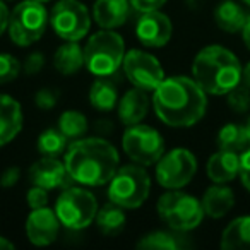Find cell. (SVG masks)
Returning <instances> with one entry per match:
<instances>
[{
	"instance_id": "cell-30",
	"label": "cell",
	"mask_w": 250,
	"mask_h": 250,
	"mask_svg": "<svg viewBox=\"0 0 250 250\" xmlns=\"http://www.w3.org/2000/svg\"><path fill=\"white\" fill-rule=\"evenodd\" d=\"M22 63L11 53H0V84L12 83L19 77Z\"/></svg>"
},
{
	"instance_id": "cell-27",
	"label": "cell",
	"mask_w": 250,
	"mask_h": 250,
	"mask_svg": "<svg viewBox=\"0 0 250 250\" xmlns=\"http://www.w3.org/2000/svg\"><path fill=\"white\" fill-rule=\"evenodd\" d=\"M218 147L223 151H233V153H243L250 144L247 127L240 124H226L218 132Z\"/></svg>"
},
{
	"instance_id": "cell-28",
	"label": "cell",
	"mask_w": 250,
	"mask_h": 250,
	"mask_svg": "<svg viewBox=\"0 0 250 250\" xmlns=\"http://www.w3.org/2000/svg\"><path fill=\"white\" fill-rule=\"evenodd\" d=\"M69 146V139L60 132V129H45L38 136L36 141V149L40 151L42 156H50V158H60L63 156V153L67 151Z\"/></svg>"
},
{
	"instance_id": "cell-44",
	"label": "cell",
	"mask_w": 250,
	"mask_h": 250,
	"mask_svg": "<svg viewBox=\"0 0 250 250\" xmlns=\"http://www.w3.org/2000/svg\"><path fill=\"white\" fill-rule=\"evenodd\" d=\"M243 2H245L247 5H250V0H243Z\"/></svg>"
},
{
	"instance_id": "cell-21",
	"label": "cell",
	"mask_w": 250,
	"mask_h": 250,
	"mask_svg": "<svg viewBox=\"0 0 250 250\" xmlns=\"http://www.w3.org/2000/svg\"><path fill=\"white\" fill-rule=\"evenodd\" d=\"M201 202L206 216L212 219H219L228 214L235 206V194L225 184H214L204 192Z\"/></svg>"
},
{
	"instance_id": "cell-5",
	"label": "cell",
	"mask_w": 250,
	"mask_h": 250,
	"mask_svg": "<svg viewBox=\"0 0 250 250\" xmlns=\"http://www.w3.org/2000/svg\"><path fill=\"white\" fill-rule=\"evenodd\" d=\"M151 192V177L143 165L118 167L108 182V199L124 209H137L146 202Z\"/></svg>"
},
{
	"instance_id": "cell-29",
	"label": "cell",
	"mask_w": 250,
	"mask_h": 250,
	"mask_svg": "<svg viewBox=\"0 0 250 250\" xmlns=\"http://www.w3.org/2000/svg\"><path fill=\"white\" fill-rule=\"evenodd\" d=\"M57 127H59L60 132L72 143V141H77L86 136L87 129H89V124H87V118L84 117L81 111L67 110L59 117Z\"/></svg>"
},
{
	"instance_id": "cell-17",
	"label": "cell",
	"mask_w": 250,
	"mask_h": 250,
	"mask_svg": "<svg viewBox=\"0 0 250 250\" xmlns=\"http://www.w3.org/2000/svg\"><path fill=\"white\" fill-rule=\"evenodd\" d=\"M130 11L129 0H96L91 14L101 29H117L127 22Z\"/></svg>"
},
{
	"instance_id": "cell-1",
	"label": "cell",
	"mask_w": 250,
	"mask_h": 250,
	"mask_svg": "<svg viewBox=\"0 0 250 250\" xmlns=\"http://www.w3.org/2000/svg\"><path fill=\"white\" fill-rule=\"evenodd\" d=\"M153 108L156 117L168 127H192L206 115L208 93L194 77L173 76L153 91Z\"/></svg>"
},
{
	"instance_id": "cell-26",
	"label": "cell",
	"mask_w": 250,
	"mask_h": 250,
	"mask_svg": "<svg viewBox=\"0 0 250 250\" xmlns=\"http://www.w3.org/2000/svg\"><path fill=\"white\" fill-rule=\"evenodd\" d=\"M96 226L100 231L106 236H117L125 226V212L124 208L117 206L115 202H108L101 209H98L96 214Z\"/></svg>"
},
{
	"instance_id": "cell-10",
	"label": "cell",
	"mask_w": 250,
	"mask_h": 250,
	"mask_svg": "<svg viewBox=\"0 0 250 250\" xmlns=\"http://www.w3.org/2000/svg\"><path fill=\"white\" fill-rule=\"evenodd\" d=\"M93 14L81 0H59L50 12V26L63 42H79L89 33Z\"/></svg>"
},
{
	"instance_id": "cell-6",
	"label": "cell",
	"mask_w": 250,
	"mask_h": 250,
	"mask_svg": "<svg viewBox=\"0 0 250 250\" xmlns=\"http://www.w3.org/2000/svg\"><path fill=\"white\" fill-rule=\"evenodd\" d=\"M158 216L168 228L177 231H192L202 223L204 208L202 202L197 201L194 195L180 192V188L168 190L158 199Z\"/></svg>"
},
{
	"instance_id": "cell-13",
	"label": "cell",
	"mask_w": 250,
	"mask_h": 250,
	"mask_svg": "<svg viewBox=\"0 0 250 250\" xmlns=\"http://www.w3.org/2000/svg\"><path fill=\"white\" fill-rule=\"evenodd\" d=\"M173 24L161 11L143 12L136 22V36L147 48H161L171 40Z\"/></svg>"
},
{
	"instance_id": "cell-32",
	"label": "cell",
	"mask_w": 250,
	"mask_h": 250,
	"mask_svg": "<svg viewBox=\"0 0 250 250\" xmlns=\"http://www.w3.org/2000/svg\"><path fill=\"white\" fill-rule=\"evenodd\" d=\"M57 101H59L57 89H40L35 94V104L40 110H52L57 106Z\"/></svg>"
},
{
	"instance_id": "cell-33",
	"label": "cell",
	"mask_w": 250,
	"mask_h": 250,
	"mask_svg": "<svg viewBox=\"0 0 250 250\" xmlns=\"http://www.w3.org/2000/svg\"><path fill=\"white\" fill-rule=\"evenodd\" d=\"M26 202H28V206L31 209L45 208V206H48V190L43 187H38V185H33L28 190Z\"/></svg>"
},
{
	"instance_id": "cell-36",
	"label": "cell",
	"mask_w": 250,
	"mask_h": 250,
	"mask_svg": "<svg viewBox=\"0 0 250 250\" xmlns=\"http://www.w3.org/2000/svg\"><path fill=\"white\" fill-rule=\"evenodd\" d=\"M240 180L243 187L250 192V149H245L243 154H240Z\"/></svg>"
},
{
	"instance_id": "cell-4",
	"label": "cell",
	"mask_w": 250,
	"mask_h": 250,
	"mask_svg": "<svg viewBox=\"0 0 250 250\" xmlns=\"http://www.w3.org/2000/svg\"><path fill=\"white\" fill-rule=\"evenodd\" d=\"M125 42L113 29H101L84 45V67L96 77H110L124 63Z\"/></svg>"
},
{
	"instance_id": "cell-31",
	"label": "cell",
	"mask_w": 250,
	"mask_h": 250,
	"mask_svg": "<svg viewBox=\"0 0 250 250\" xmlns=\"http://www.w3.org/2000/svg\"><path fill=\"white\" fill-rule=\"evenodd\" d=\"M228 106L236 113H247L250 110V89L245 84H238L228 94Z\"/></svg>"
},
{
	"instance_id": "cell-42",
	"label": "cell",
	"mask_w": 250,
	"mask_h": 250,
	"mask_svg": "<svg viewBox=\"0 0 250 250\" xmlns=\"http://www.w3.org/2000/svg\"><path fill=\"white\" fill-rule=\"evenodd\" d=\"M247 134H249V139H250V118H249V122H247Z\"/></svg>"
},
{
	"instance_id": "cell-14",
	"label": "cell",
	"mask_w": 250,
	"mask_h": 250,
	"mask_svg": "<svg viewBox=\"0 0 250 250\" xmlns=\"http://www.w3.org/2000/svg\"><path fill=\"white\" fill-rule=\"evenodd\" d=\"M29 182L33 185H38L46 190H55V188H67L74 185L76 182L69 175L65 168V163L59 158L42 156L38 161L31 165L29 168Z\"/></svg>"
},
{
	"instance_id": "cell-40",
	"label": "cell",
	"mask_w": 250,
	"mask_h": 250,
	"mask_svg": "<svg viewBox=\"0 0 250 250\" xmlns=\"http://www.w3.org/2000/svg\"><path fill=\"white\" fill-rule=\"evenodd\" d=\"M242 81H243V84H245V86L250 89V62L247 63L245 69H243V72H242Z\"/></svg>"
},
{
	"instance_id": "cell-35",
	"label": "cell",
	"mask_w": 250,
	"mask_h": 250,
	"mask_svg": "<svg viewBox=\"0 0 250 250\" xmlns=\"http://www.w3.org/2000/svg\"><path fill=\"white\" fill-rule=\"evenodd\" d=\"M129 2L134 11L141 12V14L149 11H160L167 4V0H129Z\"/></svg>"
},
{
	"instance_id": "cell-24",
	"label": "cell",
	"mask_w": 250,
	"mask_h": 250,
	"mask_svg": "<svg viewBox=\"0 0 250 250\" xmlns=\"http://www.w3.org/2000/svg\"><path fill=\"white\" fill-rule=\"evenodd\" d=\"M223 250H250V216L233 219L221 235Z\"/></svg>"
},
{
	"instance_id": "cell-43",
	"label": "cell",
	"mask_w": 250,
	"mask_h": 250,
	"mask_svg": "<svg viewBox=\"0 0 250 250\" xmlns=\"http://www.w3.org/2000/svg\"><path fill=\"white\" fill-rule=\"evenodd\" d=\"M38 2H42V4H48V2H52V0H38Z\"/></svg>"
},
{
	"instance_id": "cell-22",
	"label": "cell",
	"mask_w": 250,
	"mask_h": 250,
	"mask_svg": "<svg viewBox=\"0 0 250 250\" xmlns=\"http://www.w3.org/2000/svg\"><path fill=\"white\" fill-rule=\"evenodd\" d=\"M53 67L62 76H74L84 67V46L79 42H65L53 53Z\"/></svg>"
},
{
	"instance_id": "cell-8",
	"label": "cell",
	"mask_w": 250,
	"mask_h": 250,
	"mask_svg": "<svg viewBox=\"0 0 250 250\" xmlns=\"http://www.w3.org/2000/svg\"><path fill=\"white\" fill-rule=\"evenodd\" d=\"M98 209L96 197L89 190L76 185L63 188L55 202V212L60 225L72 231L87 228L96 219Z\"/></svg>"
},
{
	"instance_id": "cell-39",
	"label": "cell",
	"mask_w": 250,
	"mask_h": 250,
	"mask_svg": "<svg viewBox=\"0 0 250 250\" xmlns=\"http://www.w3.org/2000/svg\"><path fill=\"white\" fill-rule=\"evenodd\" d=\"M242 36H243V43H245L247 48L250 50V16H249L245 26H243V29H242Z\"/></svg>"
},
{
	"instance_id": "cell-9",
	"label": "cell",
	"mask_w": 250,
	"mask_h": 250,
	"mask_svg": "<svg viewBox=\"0 0 250 250\" xmlns=\"http://www.w3.org/2000/svg\"><path fill=\"white\" fill-rule=\"evenodd\" d=\"M122 147L134 163L149 167L156 165L165 154V137L160 134V130L149 125H129L122 137Z\"/></svg>"
},
{
	"instance_id": "cell-18",
	"label": "cell",
	"mask_w": 250,
	"mask_h": 250,
	"mask_svg": "<svg viewBox=\"0 0 250 250\" xmlns=\"http://www.w3.org/2000/svg\"><path fill=\"white\" fill-rule=\"evenodd\" d=\"M147 110H149V98H147V91L139 89V87H132L129 89L124 96L118 100L117 111L120 122L129 127V125H136L146 118Z\"/></svg>"
},
{
	"instance_id": "cell-34",
	"label": "cell",
	"mask_w": 250,
	"mask_h": 250,
	"mask_svg": "<svg viewBox=\"0 0 250 250\" xmlns=\"http://www.w3.org/2000/svg\"><path fill=\"white\" fill-rule=\"evenodd\" d=\"M43 67H45V55L42 52H33L22 62V72L26 76H36L38 72H42Z\"/></svg>"
},
{
	"instance_id": "cell-38",
	"label": "cell",
	"mask_w": 250,
	"mask_h": 250,
	"mask_svg": "<svg viewBox=\"0 0 250 250\" xmlns=\"http://www.w3.org/2000/svg\"><path fill=\"white\" fill-rule=\"evenodd\" d=\"M9 18H11V11H9L7 4H5V0H0V36L7 31Z\"/></svg>"
},
{
	"instance_id": "cell-15",
	"label": "cell",
	"mask_w": 250,
	"mask_h": 250,
	"mask_svg": "<svg viewBox=\"0 0 250 250\" xmlns=\"http://www.w3.org/2000/svg\"><path fill=\"white\" fill-rule=\"evenodd\" d=\"M60 221L57 218L55 209L48 206L38 209H31L26 219V235L29 242L36 247H48L59 238Z\"/></svg>"
},
{
	"instance_id": "cell-23",
	"label": "cell",
	"mask_w": 250,
	"mask_h": 250,
	"mask_svg": "<svg viewBox=\"0 0 250 250\" xmlns=\"http://www.w3.org/2000/svg\"><path fill=\"white\" fill-rule=\"evenodd\" d=\"M247 19V12L235 0H223L214 11V21L219 29L226 33H238L243 29Z\"/></svg>"
},
{
	"instance_id": "cell-25",
	"label": "cell",
	"mask_w": 250,
	"mask_h": 250,
	"mask_svg": "<svg viewBox=\"0 0 250 250\" xmlns=\"http://www.w3.org/2000/svg\"><path fill=\"white\" fill-rule=\"evenodd\" d=\"M118 89L108 77H98L89 87V104L98 111H111L118 104Z\"/></svg>"
},
{
	"instance_id": "cell-2",
	"label": "cell",
	"mask_w": 250,
	"mask_h": 250,
	"mask_svg": "<svg viewBox=\"0 0 250 250\" xmlns=\"http://www.w3.org/2000/svg\"><path fill=\"white\" fill-rule=\"evenodd\" d=\"M63 163L76 184L101 187L118 170L120 156L117 147L101 137H81L67 146Z\"/></svg>"
},
{
	"instance_id": "cell-19",
	"label": "cell",
	"mask_w": 250,
	"mask_h": 250,
	"mask_svg": "<svg viewBox=\"0 0 250 250\" xmlns=\"http://www.w3.org/2000/svg\"><path fill=\"white\" fill-rule=\"evenodd\" d=\"M208 177L214 184H228L235 180V177L240 171V156L233 151L219 149L208 160Z\"/></svg>"
},
{
	"instance_id": "cell-41",
	"label": "cell",
	"mask_w": 250,
	"mask_h": 250,
	"mask_svg": "<svg viewBox=\"0 0 250 250\" xmlns=\"http://www.w3.org/2000/svg\"><path fill=\"white\" fill-rule=\"evenodd\" d=\"M11 249H14V243L5 238V236H0V250H11Z\"/></svg>"
},
{
	"instance_id": "cell-11",
	"label": "cell",
	"mask_w": 250,
	"mask_h": 250,
	"mask_svg": "<svg viewBox=\"0 0 250 250\" xmlns=\"http://www.w3.org/2000/svg\"><path fill=\"white\" fill-rule=\"evenodd\" d=\"M195 173L197 160L192 151L185 147H177L170 153H165L156 163V182L168 190L188 185Z\"/></svg>"
},
{
	"instance_id": "cell-12",
	"label": "cell",
	"mask_w": 250,
	"mask_h": 250,
	"mask_svg": "<svg viewBox=\"0 0 250 250\" xmlns=\"http://www.w3.org/2000/svg\"><path fill=\"white\" fill-rule=\"evenodd\" d=\"M125 77L134 87L153 93L165 81V69L160 60L144 50H129L122 63Z\"/></svg>"
},
{
	"instance_id": "cell-20",
	"label": "cell",
	"mask_w": 250,
	"mask_h": 250,
	"mask_svg": "<svg viewBox=\"0 0 250 250\" xmlns=\"http://www.w3.org/2000/svg\"><path fill=\"white\" fill-rule=\"evenodd\" d=\"M192 242L185 231L177 229H158V231L147 233L136 243L137 249L144 250H182L188 249Z\"/></svg>"
},
{
	"instance_id": "cell-7",
	"label": "cell",
	"mask_w": 250,
	"mask_h": 250,
	"mask_svg": "<svg viewBox=\"0 0 250 250\" xmlns=\"http://www.w3.org/2000/svg\"><path fill=\"white\" fill-rule=\"evenodd\" d=\"M50 24L45 4L38 0H22L12 9L7 33L18 46H29L40 42Z\"/></svg>"
},
{
	"instance_id": "cell-16",
	"label": "cell",
	"mask_w": 250,
	"mask_h": 250,
	"mask_svg": "<svg viewBox=\"0 0 250 250\" xmlns=\"http://www.w3.org/2000/svg\"><path fill=\"white\" fill-rule=\"evenodd\" d=\"M22 130V108L16 98L0 93V147L11 144Z\"/></svg>"
},
{
	"instance_id": "cell-3",
	"label": "cell",
	"mask_w": 250,
	"mask_h": 250,
	"mask_svg": "<svg viewBox=\"0 0 250 250\" xmlns=\"http://www.w3.org/2000/svg\"><path fill=\"white\" fill-rule=\"evenodd\" d=\"M242 63L233 52L219 45H209L195 55L192 77L212 96L228 94L242 83Z\"/></svg>"
},
{
	"instance_id": "cell-37",
	"label": "cell",
	"mask_w": 250,
	"mask_h": 250,
	"mask_svg": "<svg viewBox=\"0 0 250 250\" xmlns=\"http://www.w3.org/2000/svg\"><path fill=\"white\" fill-rule=\"evenodd\" d=\"M19 178H21V168L9 167L7 170L2 173V177H0V185H2L4 188L14 187V185L19 182Z\"/></svg>"
}]
</instances>
